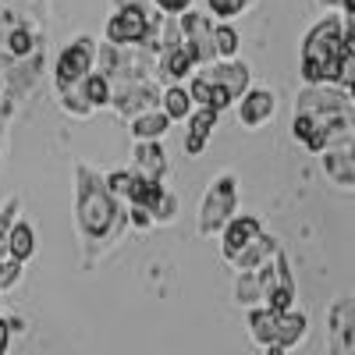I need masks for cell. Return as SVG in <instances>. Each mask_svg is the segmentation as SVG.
Instances as JSON below:
<instances>
[{"instance_id": "836d02e7", "label": "cell", "mask_w": 355, "mask_h": 355, "mask_svg": "<svg viewBox=\"0 0 355 355\" xmlns=\"http://www.w3.org/2000/svg\"><path fill=\"white\" fill-rule=\"evenodd\" d=\"M341 15L345 18H355V0H341Z\"/></svg>"}, {"instance_id": "ba28073f", "label": "cell", "mask_w": 355, "mask_h": 355, "mask_svg": "<svg viewBox=\"0 0 355 355\" xmlns=\"http://www.w3.org/2000/svg\"><path fill=\"white\" fill-rule=\"evenodd\" d=\"M206 82H214V85H220V89H227V93L234 96V103H239V96L249 89V82H252V71H249V64H242L239 57H217L214 64H202V71H199Z\"/></svg>"}, {"instance_id": "8992f818", "label": "cell", "mask_w": 355, "mask_h": 355, "mask_svg": "<svg viewBox=\"0 0 355 355\" xmlns=\"http://www.w3.org/2000/svg\"><path fill=\"white\" fill-rule=\"evenodd\" d=\"M96 40L93 36H78L71 40L53 61V85H64V82H82L89 71L96 68Z\"/></svg>"}, {"instance_id": "7a4b0ae2", "label": "cell", "mask_w": 355, "mask_h": 355, "mask_svg": "<svg viewBox=\"0 0 355 355\" xmlns=\"http://www.w3.org/2000/svg\"><path fill=\"white\" fill-rule=\"evenodd\" d=\"M341 53H345V15L320 18L302 40V82L323 85L341 78Z\"/></svg>"}, {"instance_id": "484cf974", "label": "cell", "mask_w": 355, "mask_h": 355, "mask_svg": "<svg viewBox=\"0 0 355 355\" xmlns=\"http://www.w3.org/2000/svg\"><path fill=\"white\" fill-rule=\"evenodd\" d=\"M153 224H174V217H178V196L171 192V189H164V196L153 202Z\"/></svg>"}, {"instance_id": "277c9868", "label": "cell", "mask_w": 355, "mask_h": 355, "mask_svg": "<svg viewBox=\"0 0 355 355\" xmlns=\"http://www.w3.org/2000/svg\"><path fill=\"white\" fill-rule=\"evenodd\" d=\"M234 210H239V178H234L231 171L217 174L210 189H206L202 196V206H199V234H206V239H217V234L224 231V224L234 217Z\"/></svg>"}, {"instance_id": "f1b7e54d", "label": "cell", "mask_w": 355, "mask_h": 355, "mask_svg": "<svg viewBox=\"0 0 355 355\" xmlns=\"http://www.w3.org/2000/svg\"><path fill=\"white\" fill-rule=\"evenodd\" d=\"M132 182H135V171H132V167H125V171H110V174H107V185L114 189V196H121L125 202H128Z\"/></svg>"}, {"instance_id": "30bf717a", "label": "cell", "mask_w": 355, "mask_h": 355, "mask_svg": "<svg viewBox=\"0 0 355 355\" xmlns=\"http://www.w3.org/2000/svg\"><path fill=\"white\" fill-rule=\"evenodd\" d=\"M259 234H263L259 217H252V214H234V217L224 224V231L217 234V239H220V256L231 259L234 252H242L252 239H259Z\"/></svg>"}, {"instance_id": "4dcf8cb0", "label": "cell", "mask_w": 355, "mask_h": 355, "mask_svg": "<svg viewBox=\"0 0 355 355\" xmlns=\"http://www.w3.org/2000/svg\"><path fill=\"white\" fill-rule=\"evenodd\" d=\"M150 4L164 15H182L185 8H192V0H150Z\"/></svg>"}, {"instance_id": "5bb4252c", "label": "cell", "mask_w": 355, "mask_h": 355, "mask_svg": "<svg viewBox=\"0 0 355 355\" xmlns=\"http://www.w3.org/2000/svg\"><path fill=\"white\" fill-rule=\"evenodd\" d=\"M281 252V239H274V234H259V239H252L242 252H234L227 263L234 266V270H259L263 263H270L274 256Z\"/></svg>"}, {"instance_id": "4fadbf2b", "label": "cell", "mask_w": 355, "mask_h": 355, "mask_svg": "<svg viewBox=\"0 0 355 355\" xmlns=\"http://www.w3.org/2000/svg\"><path fill=\"white\" fill-rule=\"evenodd\" d=\"M167 167H171V164H167V153H164L160 139H139V142H135V157H132V171H135V174L164 182Z\"/></svg>"}, {"instance_id": "44dd1931", "label": "cell", "mask_w": 355, "mask_h": 355, "mask_svg": "<svg viewBox=\"0 0 355 355\" xmlns=\"http://www.w3.org/2000/svg\"><path fill=\"white\" fill-rule=\"evenodd\" d=\"M234 302L239 306H263V284H259V274L256 270H239V277H234Z\"/></svg>"}, {"instance_id": "4316f807", "label": "cell", "mask_w": 355, "mask_h": 355, "mask_svg": "<svg viewBox=\"0 0 355 355\" xmlns=\"http://www.w3.org/2000/svg\"><path fill=\"white\" fill-rule=\"evenodd\" d=\"M18 210H21V199H8L4 210H0V252L8 249V239H11V227L18 220Z\"/></svg>"}, {"instance_id": "6da1fadb", "label": "cell", "mask_w": 355, "mask_h": 355, "mask_svg": "<svg viewBox=\"0 0 355 355\" xmlns=\"http://www.w3.org/2000/svg\"><path fill=\"white\" fill-rule=\"evenodd\" d=\"M71 174H75V231L82 239L85 266H93L132 227L128 202L114 196V189L107 185V174H100L93 164H75Z\"/></svg>"}, {"instance_id": "9a60e30c", "label": "cell", "mask_w": 355, "mask_h": 355, "mask_svg": "<svg viewBox=\"0 0 355 355\" xmlns=\"http://www.w3.org/2000/svg\"><path fill=\"white\" fill-rule=\"evenodd\" d=\"M323 171L334 185L341 189H355V153L348 146H331V150H323Z\"/></svg>"}, {"instance_id": "d4e9b609", "label": "cell", "mask_w": 355, "mask_h": 355, "mask_svg": "<svg viewBox=\"0 0 355 355\" xmlns=\"http://www.w3.org/2000/svg\"><path fill=\"white\" fill-rule=\"evenodd\" d=\"M214 43H217V57H234V53H239V46H242L239 33H234V28H231L227 21H217Z\"/></svg>"}, {"instance_id": "603a6c76", "label": "cell", "mask_w": 355, "mask_h": 355, "mask_svg": "<svg viewBox=\"0 0 355 355\" xmlns=\"http://www.w3.org/2000/svg\"><path fill=\"white\" fill-rule=\"evenodd\" d=\"M82 89H85V96H89V103H93L96 110H103V107H110V96H114V85H110V78L103 75V71H89L85 78H82Z\"/></svg>"}, {"instance_id": "d6986e66", "label": "cell", "mask_w": 355, "mask_h": 355, "mask_svg": "<svg viewBox=\"0 0 355 355\" xmlns=\"http://www.w3.org/2000/svg\"><path fill=\"white\" fill-rule=\"evenodd\" d=\"M160 107L167 110L171 121H189V114L196 110V100H192V93H189L185 85L171 82V85L164 89V96H160Z\"/></svg>"}, {"instance_id": "5b68a950", "label": "cell", "mask_w": 355, "mask_h": 355, "mask_svg": "<svg viewBox=\"0 0 355 355\" xmlns=\"http://www.w3.org/2000/svg\"><path fill=\"white\" fill-rule=\"evenodd\" d=\"M178 25H182V43L189 46V53L196 57V68L202 64H214L217 61V43H214V33H217V21L199 15L196 8H185L178 15Z\"/></svg>"}, {"instance_id": "1f68e13d", "label": "cell", "mask_w": 355, "mask_h": 355, "mask_svg": "<svg viewBox=\"0 0 355 355\" xmlns=\"http://www.w3.org/2000/svg\"><path fill=\"white\" fill-rule=\"evenodd\" d=\"M8 341H11V331H8V320L0 316V355L8 352Z\"/></svg>"}, {"instance_id": "2e32d148", "label": "cell", "mask_w": 355, "mask_h": 355, "mask_svg": "<svg viewBox=\"0 0 355 355\" xmlns=\"http://www.w3.org/2000/svg\"><path fill=\"white\" fill-rule=\"evenodd\" d=\"M128 132H132L135 142L139 139H164L171 132V117H167L164 107H150V110L128 117Z\"/></svg>"}, {"instance_id": "8fae6325", "label": "cell", "mask_w": 355, "mask_h": 355, "mask_svg": "<svg viewBox=\"0 0 355 355\" xmlns=\"http://www.w3.org/2000/svg\"><path fill=\"white\" fill-rule=\"evenodd\" d=\"M217 121H220V110H217V107L196 103V110L189 114V132H185V153H189V157H199V153L206 150V142H210Z\"/></svg>"}, {"instance_id": "f546056e", "label": "cell", "mask_w": 355, "mask_h": 355, "mask_svg": "<svg viewBox=\"0 0 355 355\" xmlns=\"http://www.w3.org/2000/svg\"><path fill=\"white\" fill-rule=\"evenodd\" d=\"M189 93H192V100H196V103H210V93H214V85L206 82L202 75H196V78H192V89H189Z\"/></svg>"}, {"instance_id": "7c38bea8", "label": "cell", "mask_w": 355, "mask_h": 355, "mask_svg": "<svg viewBox=\"0 0 355 355\" xmlns=\"http://www.w3.org/2000/svg\"><path fill=\"white\" fill-rule=\"evenodd\" d=\"M249 334H252V341L270 355L274 352V345H277V331H281V313L274 309V306H249Z\"/></svg>"}, {"instance_id": "cb8c5ba5", "label": "cell", "mask_w": 355, "mask_h": 355, "mask_svg": "<svg viewBox=\"0 0 355 355\" xmlns=\"http://www.w3.org/2000/svg\"><path fill=\"white\" fill-rule=\"evenodd\" d=\"M21 277H25V259H18V256L4 252V266H0V291L18 288V284H21Z\"/></svg>"}, {"instance_id": "e0dca14e", "label": "cell", "mask_w": 355, "mask_h": 355, "mask_svg": "<svg viewBox=\"0 0 355 355\" xmlns=\"http://www.w3.org/2000/svg\"><path fill=\"white\" fill-rule=\"evenodd\" d=\"M306 331H309V320H306V313H299V309H288V313H281V331H277V345H274V352L270 355H284L288 348H295L302 338H306Z\"/></svg>"}, {"instance_id": "ac0fdd59", "label": "cell", "mask_w": 355, "mask_h": 355, "mask_svg": "<svg viewBox=\"0 0 355 355\" xmlns=\"http://www.w3.org/2000/svg\"><path fill=\"white\" fill-rule=\"evenodd\" d=\"M192 68H196V57L189 53V46H185V43H178V46H171V50H164V53H160V75H164V78H171V82L189 78V75H192Z\"/></svg>"}, {"instance_id": "83f0119b", "label": "cell", "mask_w": 355, "mask_h": 355, "mask_svg": "<svg viewBox=\"0 0 355 355\" xmlns=\"http://www.w3.org/2000/svg\"><path fill=\"white\" fill-rule=\"evenodd\" d=\"M210 4V15H217V21H231L234 15H242L252 0H206Z\"/></svg>"}, {"instance_id": "9c48e42d", "label": "cell", "mask_w": 355, "mask_h": 355, "mask_svg": "<svg viewBox=\"0 0 355 355\" xmlns=\"http://www.w3.org/2000/svg\"><path fill=\"white\" fill-rule=\"evenodd\" d=\"M234 107H239V121H242L245 128H263V125L277 114V96H274V89L249 85Z\"/></svg>"}, {"instance_id": "52a82bcc", "label": "cell", "mask_w": 355, "mask_h": 355, "mask_svg": "<svg viewBox=\"0 0 355 355\" xmlns=\"http://www.w3.org/2000/svg\"><path fill=\"white\" fill-rule=\"evenodd\" d=\"M327 348L334 355H355V295H341L327 309Z\"/></svg>"}, {"instance_id": "7402d4cb", "label": "cell", "mask_w": 355, "mask_h": 355, "mask_svg": "<svg viewBox=\"0 0 355 355\" xmlns=\"http://www.w3.org/2000/svg\"><path fill=\"white\" fill-rule=\"evenodd\" d=\"M8 252L11 256H18V259H33V252H36V231H33V224H25L21 217L15 220V227H11V239H8Z\"/></svg>"}, {"instance_id": "ffe728a7", "label": "cell", "mask_w": 355, "mask_h": 355, "mask_svg": "<svg viewBox=\"0 0 355 355\" xmlns=\"http://www.w3.org/2000/svg\"><path fill=\"white\" fill-rule=\"evenodd\" d=\"M57 100H61V107H64L71 117H89V114H96V107L89 103V96H85L82 82H64V85H57Z\"/></svg>"}, {"instance_id": "d590c367", "label": "cell", "mask_w": 355, "mask_h": 355, "mask_svg": "<svg viewBox=\"0 0 355 355\" xmlns=\"http://www.w3.org/2000/svg\"><path fill=\"white\" fill-rule=\"evenodd\" d=\"M345 89H348V96H352V100H355V78H352V82H348V85H345Z\"/></svg>"}, {"instance_id": "e575fe53", "label": "cell", "mask_w": 355, "mask_h": 355, "mask_svg": "<svg viewBox=\"0 0 355 355\" xmlns=\"http://www.w3.org/2000/svg\"><path fill=\"white\" fill-rule=\"evenodd\" d=\"M323 8H341V0H320Z\"/></svg>"}, {"instance_id": "3957f363", "label": "cell", "mask_w": 355, "mask_h": 355, "mask_svg": "<svg viewBox=\"0 0 355 355\" xmlns=\"http://www.w3.org/2000/svg\"><path fill=\"white\" fill-rule=\"evenodd\" d=\"M160 21L164 11H157L150 0H125L107 21V40L117 46H157Z\"/></svg>"}, {"instance_id": "d6a6232c", "label": "cell", "mask_w": 355, "mask_h": 355, "mask_svg": "<svg viewBox=\"0 0 355 355\" xmlns=\"http://www.w3.org/2000/svg\"><path fill=\"white\" fill-rule=\"evenodd\" d=\"M8 331H11V334H21V331H25V320H21V316H8Z\"/></svg>"}]
</instances>
